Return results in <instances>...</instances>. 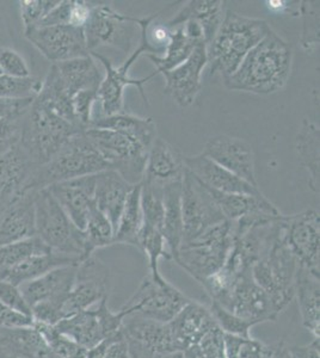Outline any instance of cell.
Listing matches in <instances>:
<instances>
[{"instance_id": "obj_1", "label": "cell", "mask_w": 320, "mask_h": 358, "mask_svg": "<svg viewBox=\"0 0 320 358\" xmlns=\"http://www.w3.org/2000/svg\"><path fill=\"white\" fill-rule=\"evenodd\" d=\"M293 47L272 30L244 57L235 73L223 79L231 91L272 94L287 85L293 65Z\"/></svg>"}, {"instance_id": "obj_2", "label": "cell", "mask_w": 320, "mask_h": 358, "mask_svg": "<svg viewBox=\"0 0 320 358\" xmlns=\"http://www.w3.org/2000/svg\"><path fill=\"white\" fill-rule=\"evenodd\" d=\"M299 262L284 241V215L274 221L260 257L252 265V278L272 299L279 313L294 299Z\"/></svg>"}, {"instance_id": "obj_3", "label": "cell", "mask_w": 320, "mask_h": 358, "mask_svg": "<svg viewBox=\"0 0 320 358\" xmlns=\"http://www.w3.org/2000/svg\"><path fill=\"white\" fill-rule=\"evenodd\" d=\"M272 30L264 20L227 10L223 23L207 45V66L211 76L219 74L226 79L235 73L247 53Z\"/></svg>"}, {"instance_id": "obj_4", "label": "cell", "mask_w": 320, "mask_h": 358, "mask_svg": "<svg viewBox=\"0 0 320 358\" xmlns=\"http://www.w3.org/2000/svg\"><path fill=\"white\" fill-rule=\"evenodd\" d=\"M165 10H162L160 13H154L146 18L140 20V40H139L138 48L134 50L133 53H130V57L126 62H123L121 66L115 67L113 62L109 59L103 57L102 54L97 52L90 53L91 57L101 62L106 74L102 80L101 86L98 89L97 101L101 104L102 116H111V115L122 114L126 113V106H125V90L128 86H134L139 90V92L141 94L142 99L145 104L148 106V99H147L144 85L150 82L152 78L157 76V72L154 71L153 73L146 78L141 79H134L130 77V69L134 65V62H137L139 57L142 54H152L160 57L162 52L158 48L154 47L153 43L151 42L148 37V28L153 23L154 20H157L160 13H164Z\"/></svg>"}, {"instance_id": "obj_5", "label": "cell", "mask_w": 320, "mask_h": 358, "mask_svg": "<svg viewBox=\"0 0 320 358\" xmlns=\"http://www.w3.org/2000/svg\"><path fill=\"white\" fill-rule=\"evenodd\" d=\"M111 170L97 150L81 131L69 138L60 151L48 163L36 167L25 183L23 194L39 192L85 176L96 175L99 172Z\"/></svg>"}, {"instance_id": "obj_6", "label": "cell", "mask_w": 320, "mask_h": 358, "mask_svg": "<svg viewBox=\"0 0 320 358\" xmlns=\"http://www.w3.org/2000/svg\"><path fill=\"white\" fill-rule=\"evenodd\" d=\"M81 131L34 99L25 115L18 145L34 166L39 167L48 163L69 138Z\"/></svg>"}, {"instance_id": "obj_7", "label": "cell", "mask_w": 320, "mask_h": 358, "mask_svg": "<svg viewBox=\"0 0 320 358\" xmlns=\"http://www.w3.org/2000/svg\"><path fill=\"white\" fill-rule=\"evenodd\" d=\"M36 236L54 252L85 259V236L74 226L48 189L35 192Z\"/></svg>"}, {"instance_id": "obj_8", "label": "cell", "mask_w": 320, "mask_h": 358, "mask_svg": "<svg viewBox=\"0 0 320 358\" xmlns=\"http://www.w3.org/2000/svg\"><path fill=\"white\" fill-rule=\"evenodd\" d=\"M235 241V224L223 221L195 241L183 244L174 261L201 283L223 268Z\"/></svg>"}, {"instance_id": "obj_9", "label": "cell", "mask_w": 320, "mask_h": 358, "mask_svg": "<svg viewBox=\"0 0 320 358\" xmlns=\"http://www.w3.org/2000/svg\"><path fill=\"white\" fill-rule=\"evenodd\" d=\"M78 265L54 268L20 287L25 301L32 307L34 320L57 325L64 319V306L74 287Z\"/></svg>"}, {"instance_id": "obj_10", "label": "cell", "mask_w": 320, "mask_h": 358, "mask_svg": "<svg viewBox=\"0 0 320 358\" xmlns=\"http://www.w3.org/2000/svg\"><path fill=\"white\" fill-rule=\"evenodd\" d=\"M140 20L118 13L110 3H94L84 25L90 53L103 45H111L130 53L134 42L140 40Z\"/></svg>"}, {"instance_id": "obj_11", "label": "cell", "mask_w": 320, "mask_h": 358, "mask_svg": "<svg viewBox=\"0 0 320 358\" xmlns=\"http://www.w3.org/2000/svg\"><path fill=\"white\" fill-rule=\"evenodd\" d=\"M84 133L111 170L132 185L141 183L148 150L116 131L89 128Z\"/></svg>"}, {"instance_id": "obj_12", "label": "cell", "mask_w": 320, "mask_h": 358, "mask_svg": "<svg viewBox=\"0 0 320 358\" xmlns=\"http://www.w3.org/2000/svg\"><path fill=\"white\" fill-rule=\"evenodd\" d=\"M191 299L167 282L164 277H145L121 312L128 315L145 317L154 322H170Z\"/></svg>"}, {"instance_id": "obj_13", "label": "cell", "mask_w": 320, "mask_h": 358, "mask_svg": "<svg viewBox=\"0 0 320 358\" xmlns=\"http://www.w3.org/2000/svg\"><path fill=\"white\" fill-rule=\"evenodd\" d=\"M182 245L195 241L209 228L226 221L207 187L188 169L184 170L182 179Z\"/></svg>"}, {"instance_id": "obj_14", "label": "cell", "mask_w": 320, "mask_h": 358, "mask_svg": "<svg viewBox=\"0 0 320 358\" xmlns=\"http://www.w3.org/2000/svg\"><path fill=\"white\" fill-rule=\"evenodd\" d=\"M125 314L121 310L113 312L108 305V297L98 302L95 310H83L62 319L54 327L60 334L88 350L92 349L122 330Z\"/></svg>"}, {"instance_id": "obj_15", "label": "cell", "mask_w": 320, "mask_h": 358, "mask_svg": "<svg viewBox=\"0 0 320 358\" xmlns=\"http://www.w3.org/2000/svg\"><path fill=\"white\" fill-rule=\"evenodd\" d=\"M215 303L253 325L275 322L280 315L272 299L252 278L251 271L243 273L231 290Z\"/></svg>"}, {"instance_id": "obj_16", "label": "cell", "mask_w": 320, "mask_h": 358, "mask_svg": "<svg viewBox=\"0 0 320 358\" xmlns=\"http://www.w3.org/2000/svg\"><path fill=\"white\" fill-rule=\"evenodd\" d=\"M25 36L52 64L90 55L83 28L71 25L37 27L25 31Z\"/></svg>"}, {"instance_id": "obj_17", "label": "cell", "mask_w": 320, "mask_h": 358, "mask_svg": "<svg viewBox=\"0 0 320 358\" xmlns=\"http://www.w3.org/2000/svg\"><path fill=\"white\" fill-rule=\"evenodd\" d=\"M122 332L130 345L132 358H154L181 351L169 322L128 315L123 319Z\"/></svg>"}, {"instance_id": "obj_18", "label": "cell", "mask_w": 320, "mask_h": 358, "mask_svg": "<svg viewBox=\"0 0 320 358\" xmlns=\"http://www.w3.org/2000/svg\"><path fill=\"white\" fill-rule=\"evenodd\" d=\"M284 234L286 244L299 264L319 273V212L307 209L293 215H284Z\"/></svg>"}, {"instance_id": "obj_19", "label": "cell", "mask_w": 320, "mask_h": 358, "mask_svg": "<svg viewBox=\"0 0 320 358\" xmlns=\"http://www.w3.org/2000/svg\"><path fill=\"white\" fill-rule=\"evenodd\" d=\"M109 278L108 266L94 256L81 262L77 266L74 287L64 306V319L89 310L108 297Z\"/></svg>"}, {"instance_id": "obj_20", "label": "cell", "mask_w": 320, "mask_h": 358, "mask_svg": "<svg viewBox=\"0 0 320 358\" xmlns=\"http://www.w3.org/2000/svg\"><path fill=\"white\" fill-rule=\"evenodd\" d=\"M203 155L227 171L258 187L255 172V155L250 143L228 135H216L208 140Z\"/></svg>"}, {"instance_id": "obj_21", "label": "cell", "mask_w": 320, "mask_h": 358, "mask_svg": "<svg viewBox=\"0 0 320 358\" xmlns=\"http://www.w3.org/2000/svg\"><path fill=\"white\" fill-rule=\"evenodd\" d=\"M207 65V45L200 43L188 60L176 69L162 72L165 94L182 108L191 106L202 87L203 69Z\"/></svg>"}, {"instance_id": "obj_22", "label": "cell", "mask_w": 320, "mask_h": 358, "mask_svg": "<svg viewBox=\"0 0 320 358\" xmlns=\"http://www.w3.org/2000/svg\"><path fill=\"white\" fill-rule=\"evenodd\" d=\"M96 175L85 176L47 187L74 226L81 231L85 229L90 213L96 207Z\"/></svg>"}, {"instance_id": "obj_23", "label": "cell", "mask_w": 320, "mask_h": 358, "mask_svg": "<svg viewBox=\"0 0 320 358\" xmlns=\"http://www.w3.org/2000/svg\"><path fill=\"white\" fill-rule=\"evenodd\" d=\"M184 170V155L164 138H157L147 155L142 182L164 187L167 184L181 182Z\"/></svg>"}, {"instance_id": "obj_24", "label": "cell", "mask_w": 320, "mask_h": 358, "mask_svg": "<svg viewBox=\"0 0 320 358\" xmlns=\"http://www.w3.org/2000/svg\"><path fill=\"white\" fill-rule=\"evenodd\" d=\"M169 325L179 350L183 352L199 345L203 338L218 327L209 308L194 300H191Z\"/></svg>"}, {"instance_id": "obj_25", "label": "cell", "mask_w": 320, "mask_h": 358, "mask_svg": "<svg viewBox=\"0 0 320 358\" xmlns=\"http://www.w3.org/2000/svg\"><path fill=\"white\" fill-rule=\"evenodd\" d=\"M184 165L191 173H194L204 185L216 192L225 194H240V195H260V187H253L244 179L237 177L226 169L214 163L206 155H201L184 157Z\"/></svg>"}, {"instance_id": "obj_26", "label": "cell", "mask_w": 320, "mask_h": 358, "mask_svg": "<svg viewBox=\"0 0 320 358\" xmlns=\"http://www.w3.org/2000/svg\"><path fill=\"white\" fill-rule=\"evenodd\" d=\"M35 236V192H28L0 213V248Z\"/></svg>"}, {"instance_id": "obj_27", "label": "cell", "mask_w": 320, "mask_h": 358, "mask_svg": "<svg viewBox=\"0 0 320 358\" xmlns=\"http://www.w3.org/2000/svg\"><path fill=\"white\" fill-rule=\"evenodd\" d=\"M35 169L18 143L0 155V213L23 194L25 183Z\"/></svg>"}, {"instance_id": "obj_28", "label": "cell", "mask_w": 320, "mask_h": 358, "mask_svg": "<svg viewBox=\"0 0 320 358\" xmlns=\"http://www.w3.org/2000/svg\"><path fill=\"white\" fill-rule=\"evenodd\" d=\"M200 43H206L202 29L197 23L188 21L184 24L171 29L170 38L164 50V55L157 57L147 54V57L157 66L155 72L162 74V72L176 69L188 60Z\"/></svg>"}, {"instance_id": "obj_29", "label": "cell", "mask_w": 320, "mask_h": 358, "mask_svg": "<svg viewBox=\"0 0 320 358\" xmlns=\"http://www.w3.org/2000/svg\"><path fill=\"white\" fill-rule=\"evenodd\" d=\"M0 357L59 358L35 326L0 327Z\"/></svg>"}, {"instance_id": "obj_30", "label": "cell", "mask_w": 320, "mask_h": 358, "mask_svg": "<svg viewBox=\"0 0 320 358\" xmlns=\"http://www.w3.org/2000/svg\"><path fill=\"white\" fill-rule=\"evenodd\" d=\"M133 187L113 170H106L96 175L95 203L98 210L109 219L113 232L116 231L122 210Z\"/></svg>"}, {"instance_id": "obj_31", "label": "cell", "mask_w": 320, "mask_h": 358, "mask_svg": "<svg viewBox=\"0 0 320 358\" xmlns=\"http://www.w3.org/2000/svg\"><path fill=\"white\" fill-rule=\"evenodd\" d=\"M294 297L298 300L301 320L305 329L319 338L320 334V283L319 273L299 266L294 285Z\"/></svg>"}, {"instance_id": "obj_32", "label": "cell", "mask_w": 320, "mask_h": 358, "mask_svg": "<svg viewBox=\"0 0 320 358\" xmlns=\"http://www.w3.org/2000/svg\"><path fill=\"white\" fill-rule=\"evenodd\" d=\"M225 13V1L221 0H191L164 25L167 28L174 29L184 24L186 22H195L202 29L204 42L208 45L223 23Z\"/></svg>"}, {"instance_id": "obj_33", "label": "cell", "mask_w": 320, "mask_h": 358, "mask_svg": "<svg viewBox=\"0 0 320 358\" xmlns=\"http://www.w3.org/2000/svg\"><path fill=\"white\" fill-rule=\"evenodd\" d=\"M207 189L211 199L220 208L226 220H239L240 217L250 215V214H262V215L275 216V217L282 215V213L267 200L263 194L240 195V194H225V192H216L209 187H207Z\"/></svg>"}, {"instance_id": "obj_34", "label": "cell", "mask_w": 320, "mask_h": 358, "mask_svg": "<svg viewBox=\"0 0 320 358\" xmlns=\"http://www.w3.org/2000/svg\"><path fill=\"white\" fill-rule=\"evenodd\" d=\"M90 128H99L116 131L128 136L150 151L157 138V126L151 117H139L135 115L122 113L111 116H101L92 120Z\"/></svg>"}, {"instance_id": "obj_35", "label": "cell", "mask_w": 320, "mask_h": 358, "mask_svg": "<svg viewBox=\"0 0 320 358\" xmlns=\"http://www.w3.org/2000/svg\"><path fill=\"white\" fill-rule=\"evenodd\" d=\"M162 236L171 259H174L183 241L182 180L162 187Z\"/></svg>"}, {"instance_id": "obj_36", "label": "cell", "mask_w": 320, "mask_h": 358, "mask_svg": "<svg viewBox=\"0 0 320 358\" xmlns=\"http://www.w3.org/2000/svg\"><path fill=\"white\" fill-rule=\"evenodd\" d=\"M81 261L74 257L65 256L57 252L45 253L39 256L30 257L27 261L13 266L0 277V281H6L11 285L20 287L27 282L33 281L37 277L43 276L45 273L54 268L78 265Z\"/></svg>"}, {"instance_id": "obj_37", "label": "cell", "mask_w": 320, "mask_h": 358, "mask_svg": "<svg viewBox=\"0 0 320 358\" xmlns=\"http://www.w3.org/2000/svg\"><path fill=\"white\" fill-rule=\"evenodd\" d=\"M54 65L57 66L61 79L72 97L85 90L98 91L104 78V74L99 71L91 55L78 57L69 62H57Z\"/></svg>"}, {"instance_id": "obj_38", "label": "cell", "mask_w": 320, "mask_h": 358, "mask_svg": "<svg viewBox=\"0 0 320 358\" xmlns=\"http://www.w3.org/2000/svg\"><path fill=\"white\" fill-rule=\"evenodd\" d=\"M35 99L49 110L53 111L54 114H57V116H60L67 122L83 131L81 127L78 126L74 117L72 96L69 94V90L66 89L57 66L54 64L50 66L45 80H42L40 92L37 94Z\"/></svg>"}, {"instance_id": "obj_39", "label": "cell", "mask_w": 320, "mask_h": 358, "mask_svg": "<svg viewBox=\"0 0 320 358\" xmlns=\"http://www.w3.org/2000/svg\"><path fill=\"white\" fill-rule=\"evenodd\" d=\"M320 129L316 123L305 118L296 136V153L300 164L306 169L308 187L319 194L320 176Z\"/></svg>"}, {"instance_id": "obj_40", "label": "cell", "mask_w": 320, "mask_h": 358, "mask_svg": "<svg viewBox=\"0 0 320 358\" xmlns=\"http://www.w3.org/2000/svg\"><path fill=\"white\" fill-rule=\"evenodd\" d=\"M35 97L0 99V155L20 143V131Z\"/></svg>"}, {"instance_id": "obj_41", "label": "cell", "mask_w": 320, "mask_h": 358, "mask_svg": "<svg viewBox=\"0 0 320 358\" xmlns=\"http://www.w3.org/2000/svg\"><path fill=\"white\" fill-rule=\"evenodd\" d=\"M141 183L134 185L122 210L113 244L133 245L138 248L139 233L142 227Z\"/></svg>"}, {"instance_id": "obj_42", "label": "cell", "mask_w": 320, "mask_h": 358, "mask_svg": "<svg viewBox=\"0 0 320 358\" xmlns=\"http://www.w3.org/2000/svg\"><path fill=\"white\" fill-rule=\"evenodd\" d=\"M49 252H53V250L49 248L37 236L1 246L0 248V277L10 268L29 259L30 257Z\"/></svg>"}, {"instance_id": "obj_43", "label": "cell", "mask_w": 320, "mask_h": 358, "mask_svg": "<svg viewBox=\"0 0 320 358\" xmlns=\"http://www.w3.org/2000/svg\"><path fill=\"white\" fill-rule=\"evenodd\" d=\"M138 248L147 256L151 276L154 278L162 277L159 271V259H171L162 229L142 224L139 233Z\"/></svg>"}, {"instance_id": "obj_44", "label": "cell", "mask_w": 320, "mask_h": 358, "mask_svg": "<svg viewBox=\"0 0 320 358\" xmlns=\"http://www.w3.org/2000/svg\"><path fill=\"white\" fill-rule=\"evenodd\" d=\"M83 232L85 236V259L94 256L95 251L98 248L113 245L115 234L113 224L103 213L98 210L97 207L90 213L85 229Z\"/></svg>"}, {"instance_id": "obj_45", "label": "cell", "mask_w": 320, "mask_h": 358, "mask_svg": "<svg viewBox=\"0 0 320 358\" xmlns=\"http://www.w3.org/2000/svg\"><path fill=\"white\" fill-rule=\"evenodd\" d=\"M39 332L45 338L46 342L50 346L54 354L59 358H86L88 349L79 345L71 338L66 337L52 325H46L41 322H34Z\"/></svg>"}, {"instance_id": "obj_46", "label": "cell", "mask_w": 320, "mask_h": 358, "mask_svg": "<svg viewBox=\"0 0 320 358\" xmlns=\"http://www.w3.org/2000/svg\"><path fill=\"white\" fill-rule=\"evenodd\" d=\"M302 16V48L313 53L319 48V1H302L300 5Z\"/></svg>"}, {"instance_id": "obj_47", "label": "cell", "mask_w": 320, "mask_h": 358, "mask_svg": "<svg viewBox=\"0 0 320 358\" xmlns=\"http://www.w3.org/2000/svg\"><path fill=\"white\" fill-rule=\"evenodd\" d=\"M42 80L29 77L23 79L0 76V99H16V98L36 97L40 92Z\"/></svg>"}, {"instance_id": "obj_48", "label": "cell", "mask_w": 320, "mask_h": 358, "mask_svg": "<svg viewBox=\"0 0 320 358\" xmlns=\"http://www.w3.org/2000/svg\"><path fill=\"white\" fill-rule=\"evenodd\" d=\"M209 310L214 317L216 325L220 330L223 331V334H230V336H235V337H251L250 330L255 326L252 322L244 320L238 315L231 313L230 310H225L223 307L215 302H211Z\"/></svg>"}, {"instance_id": "obj_49", "label": "cell", "mask_w": 320, "mask_h": 358, "mask_svg": "<svg viewBox=\"0 0 320 358\" xmlns=\"http://www.w3.org/2000/svg\"><path fill=\"white\" fill-rule=\"evenodd\" d=\"M60 0H23L20 1V18L25 25V31L36 28L46 16L53 10Z\"/></svg>"}, {"instance_id": "obj_50", "label": "cell", "mask_w": 320, "mask_h": 358, "mask_svg": "<svg viewBox=\"0 0 320 358\" xmlns=\"http://www.w3.org/2000/svg\"><path fill=\"white\" fill-rule=\"evenodd\" d=\"M225 349L227 358H262L264 343L251 337L225 334Z\"/></svg>"}, {"instance_id": "obj_51", "label": "cell", "mask_w": 320, "mask_h": 358, "mask_svg": "<svg viewBox=\"0 0 320 358\" xmlns=\"http://www.w3.org/2000/svg\"><path fill=\"white\" fill-rule=\"evenodd\" d=\"M86 358H132V355L128 342L121 330L88 350Z\"/></svg>"}, {"instance_id": "obj_52", "label": "cell", "mask_w": 320, "mask_h": 358, "mask_svg": "<svg viewBox=\"0 0 320 358\" xmlns=\"http://www.w3.org/2000/svg\"><path fill=\"white\" fill-rule=\"evenodd\" d=\"M0 69L5 76L23 79L32 77L28 64L15 49L0 47Z\"/></svg>"}, {"instance_id": "obj_53", "label": "cell", "mask_w": 320, "mask_h": 358, "mask_svg": "<svg viewBox=\"0 0 320 358\" xmlns=\"http://www.w3.org/2000/svg\"><path fill=\"white\" fill-rule=\"evenodd\" d=\"M0 301L15 312L33 317L32 307L29 306L28 302L25 301L20 287H16L6 281H0Z\"/></svg>"}, {"instance_id": "obj_54", "label": "cell", "mask_w": 320, "mask_h": 358, "mask_svg": "<svg viewBox=\"0 0 320 358\" xmlns=\"http://www.w3.org/2000/svg\"><path fill=\"white\" fill-rule=\"evenodd\" d=\"M34 322L35 320L33 317L15 312L0 301V327H6V329L30 327L34 326Z\"/></svg>"}, {"instance_id": "obj_55", "label": "cell", "mask_w": 320, "mask_h": 358, "mask_svg": "<svg viewBox=\"0 0 320 358\" xmlns=\"http://www.w3.org/2000/svg\"><path fill=\"white\" fill-rule=\"evenodd\" d=\"M262 358H293L291 346H288L284 339L272 344H264Z\"/></svg>"}, {"instance_id": "obj_56", "label": "cell", "mask_w": 320, "mask_h": 358, "mask_svg": "<svg viewBox=\"0 0 320 358\" xmlns=\"http://www.w3.org/2000/svg\"><path fill=\"white\" fill-rule=\"evenodd\" d=\"M293 358H320L319 338H313L312 342L304 346L291 348Z\"/></svg>"}, {"instance_id": "obj_57", "label": "cell", "mask_w": 320, "mask_h": 358, "mask_svg": "<svg viewBox=\"0 0 320 358\" xmlns=\"http://www.w3.org/2000/svg\"><path fill=\"white\" fill-rule=\"evenodd\" d=\"M265 4H267L269 10H272L274 13H284L289 8L287 1H282V0H270V1H267Z\"/></svg>"}, {"instance_id": "obj_58", "label": "cell", "mask_w": 320, "mask_h": 358, "mask_svg": "<svg viewBox=\"0 0 320 358\" xmlns=\"http://www.w3.org/2000/svg\"><path fill=\"white\" fill-rule=\"evenodd\" d=\"M184 356L186 358H207L200 351L199 346H194L184 351Z\"/></svg>"}, {"instance_id": "obj_59", "label": "cell", "mask_w": 320, "mask_h": 358, "mask_svg": "<svg viewBox=\"0 0 320 358\" xmlns=\"http://www.w3.org/2000/svg\"><path fill=\"white\" fill-rule=\"evenodd\" d=\"M154 358H186L183 351H177V352H172V354L162 355V356H157Z\"/></svg>"}, {"instance_id": "obj_60", "label": "cell", "mask_w": 320, "mask_h": 358, "mask_svg": "<svg viewBox=\"0 0 320 358\" xmlns=\"http://www.w3.org/2000/svg\"><path fill=\"white\" fill-rule=\"evenodd\" d=\"M1 74H3V72H1V69H0V76H1Z\"/></svg>"}, {"instance_id": "obj_61", "label": "cell", "mask_w": 320, "mask_h": 358, "mask_svg": "<svg viewBox=\"0 0 320 358\" xmlns=\"http://www.w3.org/2000/svg\"><path fill=\"white\" fill-rule=\"evenodd\" d=\"M0 358H13V357H0Z\"/></svg>"}]
</instances>
